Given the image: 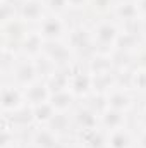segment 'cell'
I'll use <instances>...</instances> for the list:
<instances>
[{
	"instance_id": "cell-1",
	"label": "cell",
	"mask_w": 146,
	"mask_h": 148,
	"mask_svg": "<svg viewBox=\"0 0 146 148\" xmlns=\"http://www.w3.org/2000/svg\"><path fill=\"white\" fill-rule=\"evenodd\" d=\"M91 31H93L95 52H112L120 33V26L113 17H100L93 21Z\"/></svg>"
},
{
	"instance_id": "cell-9",
	"label": "cell",
	"mask_w": 146,
	"mask_h": 148,
	"mask_svg": "<svg viewBox=\"0 0 146 148\" xmlns=\"http://www.w3.org/2000/svg\"><path fill=\"white\" fill-rule=\"evenodd\" d=\"M31 148H62V138L53 133L48 126H35L31 129L29 134V141Z\"/></svg>"
},
{
	"instance_id": "cell-20",
	"label": "cell",
	"mask_w": 146,
	"mask_h": 148,
	"mask_svg": "<svg viewBox=\"0 0 146 148\" xmlns=\"http://www.w3.org/2000/svg\"><path fill=\"white\" fill-rule=\"evenodd\" d=\"M46 84H48V90L50 93H59V91H65L69 90V84H71V74L67 67H57L55 73L50 74L46 79Z\"/></svg>"
},
{
	"instance_id": "cell-33",
	"label": "cell",
	"mask_w": 146,
	"mask_h": 148,
	"mask_svg": "<svg viewBox=\"0 0 146 148\" xmlns=\"http://www.w3.org/2000/svg\"><path fill=\"white\" fill-rule=\"evenodd\" d=\"M62 148H84L77 140H74V141H71V143H67V145H64Z\"/></svg>"
},
{
	"instance_id": "cell-28",
	"label": "cell",
	"mask_w": 146,
	"mask_h": 148,
	"mask_svg": "<svg viewBox=\"0 0 146 148\" xmlns=\"http://www.w3.org/2000/svg\"><path fill=\"white\" fill-rule=\"evenodd\" d=\"M67 2H69V10L72 12L88 10V3H89V0H67Z\"/></svg>"
},
{
	"instance_id": "cell-26",
	"label": "cell",
	"mask_w": 146,
	"mask_h": 148,
	"mask_svg": "<svg viewBox=\"0 0 146 148\" xmlns=\"http://www.w3.org/2000/svg\"><path fill=\"white\" fill-rule=\"evenodd\" d=\"M131 90L138 95H146V69H141V67L132 69Z\"/></svg>"
},
{
	"instance_id": "cell-21",
	"label": "cell",
	"mask_w": 146,
	"mask_h": 148,
	"mask_svg": "<svg viewBox=\"0 0 146 148\" xmlns=\"http://www.w3.org/2000/svg\"><path fill=\"white\" fill-rule=\"evenodd\" d=\"M50 103L53 105V109L57 112H72L79 102H77V97L71 90H65V91L53 93L50 97Z\"/></svg>"
},
{
	"instance_id": "cell-34",
	"label": "cell",
	"mask_w": 146,
	"mask_h": 148,
	"mask_svg": "<svg viewBox=\"0 0 146 148\" xmlns=\"http://www.w3.org/2000/svg\"><path fill=\"white\" fill-rule=\"evenodd\" d=\"M141 36L146 41V17H141Z\"/></svg>"
},
{
	"instance_id": "cell-10",
	"label": "cell",
	"mask_w": 146,
	"mask_h": 148,
	"mask_svg": "<svg viewBox=\"0 0 146 148\" xmlns=\"http://www.w3.org/2000/svg\"><path fill=\"white\" fill-rule=\"evenodd\" d=\"M105 97H107L108 109H115V110H122L129 114V110L134 107V91L132 90L113 86Z\"/></svg>"
},
{
	"instance_id": "cell-4",
	"label": "cell",
	"mask_w": 146,
	"mask_h": 148,
	"mask_svg": "<svg viewBox=\"0 0 146 148\" xmlns=\"http://www.w3.org/2000/svg\"><path fill=\"white\" fill-rule=\"evenodd\" d=\"M69 24L65 23V19L60 14H53L48 12L41 23L36 26V29L41 33V36L45 38V41H60L65 40L67 33H69Z\"/></svg>"
},
{
	"instance_id": "cell-23",
	"label": "cell",
	"mask_w": 146,
	"mask_h": 148,
	"mask_svg": "<svg viewBox=\"0 0 146 148\" xmlns=\"http://www.w3.org/2000/svg\"><path fill=\"white\" fill-rule=\"evenodd\" d=\"M55 114H57V110L53 109V105L50 103V100L33 107V115H35V124L36 126H46L53 119Z\"/></svg>"
},
{
	"instance_id": "cell-25",
	"label": "cell",
	"mask_w": 146,
	"mask_h": 148,
	"mask_svg": "<svg viewBox=\"0 0 146 148\" xmlns=\"http://www.w3.org/2000/svg\"><path fill=\"white\" fill-rule=\"evenodd\" d=\"M33 62H35V67H36V73H38V77L40 79H46L50 74L55 73V69H57V66L46 57V55H38L36 59H33Z\"/></svg>"
},
{
	"instance_id": "cell-11",
	"label": "cell",
	"mask_w": 146,
	"mask_h": 148,
	"mask_svg": "<svg viewBox=\"0 0 146 148\" xmlns=\"http://www.w3.org/2000/svg\"><path fill=\"white\" fill-rule=\"evenodd\" d=\"M74 140H77L84 148H103L107 147V131L103 127L76 129Z\"/></svg>"
},
{
	"instance_id": "cell-27",
	"label": "cell",
	"mask_w": 146,
	"mask_h": 148,
	"mask_svg": "<svg viewBox=\"0 0 146 148\" xmlns=\"http://www.w3.org/2000/svg\"><path fill=\"white\" fill-rule=\"evenodd\" d=\"M45 3H46L48 12L60 14V16L69 12V2L67 0H45Z\"/></svg>"
},
{
	"instance_id": "cell-3",
	"label": "cell",
	"mask_w": 146,
	"mask_h": 148,
	"mask_svg": "<svg viewBox=\"0 0 146 148\" xmlns=\"http://www.w3.org/2000/svg\"><path fill=\"white\" fill-rule=\"evenodd\" d=\"M33 26L26 24L23 19L16 17V19H10V21H3L0 24V35H2V47H7V48H12L16 52L21 53V43L23 40L26 38V35L29 33Z\"/></svg>"
},
{
	"instance_id": "cell-31",
	"label": "cell",
	"mask_w": 146,
	"mask_h": 148,
	"mask_svg": "<svg viewBox=\"0 0 146 148\" xmlns=\"http://www.w3.org/2000/svg\"><path fill=\"white\" fill-rule=\"evenodd\" d=\"M138 124H139L141 129H146V103L141 107V110H139V121H138Z\"/></svg>"
},
{
	"instance_id": "cell-6",
	"label": "cell",
	"mask_w": 146,
	"mask_h": 148,
	"mask_svg": "<svg viewBox=\"0 0 146 148\" xmlns=\"http://www.w3.org/2000/svg\"><path fill=\"white\" fill-rule=\"evenodd\" d=\"M43 55H46L57 67H69L76 59H79L67 45L65 40L60 41H45Z\"/></svg>"
},
{
	"instance_id": "cell-5",
	"label": "cell",
	"mask_w": 146,
	"mask_h": 148,
	"mask_svg": "<svg viewBox=\"0 0 146 148\" xmlns=\"http://www.w3.org/2000/svg\"><path fill=\"white\" fill-rule=\"evenodd\" d=\"M26 103L24 90L12 81H2V95H0V107L3 114H12V112L23 109Z\"/></svg>"
},
{
	"instance_id": "cell-30",
	"label": "cell",
	"mask_w": 146,
	"mask_h": 148,
	"mask_svg": "<svg viewBox=\"0 0 146 148\" xmlns=\"http://www.w3.org/2000/svg\"><path fill=\"white\" fill-rule=\"evenodd\" d=\"M136 148H146V129H139L136 134Z\"/></svg>"
},
{
	"instance_id": "cell-14",
	"label": "cell",
	"mask_w": 146,
	"mask_h": 148,
	"mask_svg": "<svg viewBox=\"0 0 146 148\" xmlns=\"http://www.w3.org/2000/svg\"><path fill=\"white\" fill-rule=\"evenodd\" d=\"M43 47H45V38L41 36V33L36 28H31L29 33L21 43V55L28 57V59H36L38 55L43 53Z\"/></svg>"
},
{
	"instance_id": "cell-36",
	"label": "cell",
	"mask_w": 146,
	"mask_h": 148,
	"mask_svg": "<svg viewBox=\"0 0 146 148\" xmlns=\"http://www.w3.org/2000/svg\"><path fill=\"white\" fill-rule=\"evenodd\" d=\"M103 148H110V147H108V145H107V147H103Z\"/></svg>"
},
{
	"instance_id": "cell-15",
	"label": "cell",
	"mask_w": 146,
	"mask_h": 148,
	"mask_svg": "<svg viewBox=\"0 0 146 148\" xmlns=\"http://www.w3.org/2000/svg\"><path fill=\"white\" fill-rule=\"evenodd\" d=\"M110 17H113L120 24V23H127L132 19H139L141 14H139L136 0H115V5L112 9Z\"/></svg>"
},
{
	"instance_id": "cell-29",
	"label": "cell",
	"mask_w": 146,
	"mask_h": 148,
	"mask_svg": "<svg viewBox=\"0 0 146 148\" xmlns=\"http://www.w3.org/2000/svg\"><path fill=\"white\" fill-rule=\"evenodd\" d=\"M134 67L146 69V45L139 52H136V55H134Z\"/></svg>"
},
{
	"instance_id": "cell-32",
	"label": "cell",
	"mask_w": 146,
	"mask_h": 148,
	"mask_svg": "<svg viewBox=\"0 0 146 148\" xmlns=\"http://www.w3.org/2000/svg\"><path fill=\"white\" fill-rule=\"evenodd\" d=\"M136 3H138V9H139L141 17H146V0H136Z\"/></svg>"
},
{
	"instance_id": "cell-24",
	"label": "cell",
	"mask_w": 146,
	"mask_h": 148,
	"mask_svg": "<svg viewBox=\"0 0 146 148\" xmlns=\"http://www.w3.org/2000/svg\"><path fill=\"white\" fill-rule=\"evenodd\" d=\"M115 5V0H89L88 3V10L91 14L96 16V19L100 17H108L112 14V9Z\"/></svg>"
},
{
	"instance_id": "cell-16",
	"label": "cell",
	"mask_w": 146,
	"mask_h": 148,
	"mask_svg": "<svg viewBox=\"0 0 146 148\" xmlns=\"http://www.w3.org/2000/svg\"><path fill=\"white\" fill-rule=\"evenodd\" d=\"M24 90V97H26V103L35 107V105H40V103H45L50 100L52 93L48 90V84L45 79H36L35 83H31L29 86L23 88Z\"/></svg>"
},
{
	"instance_id": "cell-18",
	"label": "cell",
	"mask_w": 146,
	"mask_h": 148,
	"mask_svg": "<svg viewBox=\"0 0 146 148\" xmlns=\"http://www.w3.org/2000/svg\"><path fill=\"white\" fill-rule=\"evenodd\" d=\"M127 119H129L127 112L107 109L100 115V126L105 131H113V129H119V127H126L127 126Z\"/></svg>"
},
{
	"instance_id": "cell-17",
	"label": "cell",
	"mask_w": 146,
	"mask_h": 148,
	"mask_svg": "<svg viewBox=\"0 0 146 148\" xmlns=\"http://www.w3.org/2000/svg\"><path fill=\"white\" fill-rule=\"evenodd\" d=\"M107 145L110 148H136V136L127 126L107 131Z\"/></svg>"
},
{
	"instance_id": "cell-8",
	"label": "cell",
	"mask_w": 146,
	"mask_h": 148,
	"mask_svg": "<svg viewBox=\"0 0 146 148\" xmlns=\"http://www.w3.org/2000/svg\"><path fill=\"white\" fill-rule=\"evenodd\" d=\"M46 14L48 9L45 0H19V19H23L26 24L36 28Z\"/></svg>"
},
{
	"instance_id": "cell-2",
	"label": "cell",
	"mask_w": 146,
	"mask_h": 148,
	"mask_svg": "<svg viewBox=\"0 0 146 148\" xmlns=\"http://www.w3.org/2000/svg\"><path fill=\"white\" fill-rule=\"evenodd\" d=\"M67 45L72 48V52L81 59H86L89 57L93 52H95V43H93V31H91V26L88 24H74L69 28V33L65 38Z\"/></svg>"
},
{
	"instance_id": "cell-19",
	"label": "cell",
	"mask_w": 146,
	"mask_h": 148,
	"mask_svg": "<svg viewBox=\"0 0 146 148\" xmlns=\"http://www.w3.org/2000/svg\"><path fill=\"white\" fill-rule=\"evenodd\" d=\"M53 133H57L60 138L67 136L71 131L74 134V121H72V112H57L53 119L46 124Z\"/></svg>"
},
{
	"instance_id": "cell-12",
	"label": "cell",
	"mask_w": 146,
	"mask_h": 148,
	"mask_svg": "<svg viewBox=\"0 0 146 148\" xmlns=\"http://www.w3.org/2000/svg\"><path fill=\"white\" fill-rule=\"evenodd\" d=\"M86 66L91 74H105L117 71L112 52H93L89 57H86Z\"/></svg>"
},
{
	"instance_id": "cell-22",
	"label": "cell",
	"mask_w": 146,
	"mask_h": 148,
	"mask_svg": "<svg viewBox=\"0 0 146 148\" xmlns=\"http://www.w3.org/2000/svg\"><path fill=\"white\" fill-rule=\"evenodd\" d=\"M93 76V93L107 95L115 86V71L105 74H91Z\"/></svg>"
},
{
	"instance_id": "cell-13",
	"label": "cell",
	"mask_w": 146,
	"mask_h": 148,
	"mask_svg": "<svg viewBox=\"0 0 146 148\" xmlns=\"http://www.w3.org/2000/svg\"><path fill=\"white\" fill-rule=\"evenodd\" d=\"M74 131L76 129H91V127H102L100 126V115L86 107L83 102H79L72 110Z\"/></svg>"
},
{
	"instance_id": "cell-35",
	"label": "cell",
	"mask_w": 146,
	"mask_h": 148,
	"mask_svg": "<svg viewBox=\"0 0 146 148\" xmlns=\"http://www.w3.org/2000/svg\"><path fill=\"white\" fill-rule=\"evenodd\" d=\"M10 148H31V145H29V143H24V141L21 140L19 143H16L14 147H10Z\"/></svg>"
},
{
	"instance_id": "cell-7",
	"label": "cell",
	"mask_w": 146,
	"mask_h": 148,
	"mask_svg": "<svg viewBox=\"0 0 146 148\" xmlns=\"http://www.w3.org/2000/svg\"><path fill=\"white\" fill-rule=\"evenodd\" d=\"M36 79H40V77H38V73H36V67H35L33 59H28V57L19 55V59H17V62H16V66H14L10 76H9V79H5V81H12L14 84L21 86V88H26L31 83H35Z\"/></svg>"
}]
</instances>
